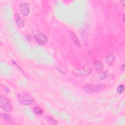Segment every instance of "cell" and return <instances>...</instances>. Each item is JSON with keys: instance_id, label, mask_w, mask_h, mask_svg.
<instances>
[{"instance_id": "1", "label": "cell", "mask_w": 125, "mask_h": 125, "mask_svg": "<svg viewBox=\"0 0 125 125\" xmlns=\"http://www.w3.org/2000/svg\"><path fill=\"white\" fill-rule=\"evenodd\" d=\"M104 87V84H86L83 85V88L84 91L88 94H94L102 91Z\"/></svg>"}, {"instance_id": "2", "label": "cell", "mask_w": 125, "mask_h": 125, "mask_svg": "<svg viewBox=\"0 0 125 125\" xmlns=\"http://www.w3.org/2000/svg\"><path fill=\"white\" fill-rule=\"evenodd\" d=\"M19 101L22 104L29 105L34 102V99L28 94L25 93H21L18 96Z\"/></svg>"}, {"instance_id": "3", "label": "cell", "mask_w": 125, "mask_h": 125, "mask_svg": "<svg viewBox=\"0 0 125 125\" xmlns=\"http://www.w3.org/2000/svg\"><path fill=\"white\" fill-rule=\"evenodd\" d=\"M92 71V70L91 68L87 67H83L80 68L73 69L72 73L77 77H83L90 74Z\"/></svg>"}, {"instance_id": "4", "label": "cell", "mask_w": 125, "mask_h": 125, "mask_svg": "<svg viewBox=\"0 0 125 125\" xmlns=\"http://www.w3.org/2000/svg\"><path fill=\"white\" fill-rule=\"evenodd\" d=\"M0 106L2 110L6 112H10L13 109L12 104L9 100L2 95L0 96Z\"/></svg>"}, {"instance_id": "5", "label": "cell", "mask_w": 125, "mask_h": 125, "mask_svg": "<svg viewBox=\"0 0 125 125\" xmlns=\"http://www.w3.org/2000/svg\"><path fill=\"white\" fill-rule=\"evenodd\" d=\"M35 38L37 42L40 44H45L48 42L47 37L42 33L38 32L35 35Z\"/></svg>"}, {"instance_id": "6", "label": "cell", "mask_w": 125, "mask_h": 125, "mask_svg": "<svg viewBox=\"0 0 125 125\" xmlns=\"http://www.w3.org/2000/svg\"><path fill=\"white\" fill-rule=\"evenodd\" d=\"M20 12L24 17L27 16L30 12V6L27 2H22L20 5Z\"/></svg>"}, {"instance_id": "7", "label": "cell", "mask_w": 125, "mask_h": 125, "mask_svg": "<svg viewBox=\"0 0 125 125\" xmlns=\"http://www.w3.org/2000/svg\"><path fill=\"white\" fill-rule=\"evenodd\" d=\"M15 21L16 24L20 27H22L24 26V21L22 20L19 13H16L15 15Z\"/></svg>"}, {"instance_id": "8", "label": "cell", "mask_w": 125, "mask_h": 125, "mask_svg": "<svg viewBox=\"0 0 125 125\" xmlns=\"http://www.w3.org/2000/svg\"><path fill=\"white\" fill-rule=\"evenodd\" d=\"M1 118L6 121L7 122L14 124H15L16 120L12 117H11L10 115L6 114V113H1Z\"/></svg>"}, {"instance_id": "9", "label": "cell", "mask_w": 125, "mask_h": 125, "mask_svg": "<svg viewBox=\"0 0 125 125\" xmlns=\"http://www.w3.org/2000/svg\"><path fill=\"white\" fill-rule=\"evenodd\" d=\"M93 66L95 69L97 71H102L104 68V64L99 61L95 60L93 61Z\"/></svg>"}, {"instance_id": "10", "label": "cell", "mask_w": 125, "mask_h": 125, "mask_svg": "<svg viewBox=\"0 0 125 125\" xmlns=\"http://www.w3.org/2000/svg\"><path fill=\"white\" fill-rule=\"evenodd\" d=\"M70 36L71 37V38L72 39L73 41H74L75 44L78 46H80V43L79 42V40H78V38H77V36L76 35V34L75 33H74L72 31H68Z\"/></svg>"}, {"instance_id": "11", "label": "cell", "mask_w": 125, "mask_h": 125, "mask_svg": "<svg viewBox=\"0 0 125 125\" xmlns=\"http://www.w3.org/2000/svg\"><path fill=\"white\" fill-rule=\"evenodd\" d=\"M114 61V56L113 54H110L108 56L105 60V62L108 65H111Z\"/></svg>"}, {"instance_id": "12", "label": "cell", "mask_w": 125, "mask_h": 125, "mask_svg": "<svg viewBox=\"0 0 125 125\" xmlns=\"http://www.w3.org/2000/svg\"><path fill=\"white\" fill-rule=\"evenodd\" d=\"M33 111L36 114L38 115H42V109L38 106H35L33 108Z\"/></svg>"}, {"instance_id": "13", "label": "cell", "mask_w": 125, "mask_h": 125, "mask_svg": "<svg viewBox=\"0 0 125 125\" xmlns=\"http://www.w3.org/2000/svg\"><path fill=\"white\" fill-rule=\"evenodd\" d=\"M45 119L51 124H57V121L56 120H55V119H54L53 118H52L51 117H49V116H47V117H45Z\"/></svg>"}, {"instance_id": "14", "label": "cell", "mask_w": 125, "mask_h": 125, "mask_svg": "<svg viewBox=\"0 0 125 125\" xmlns=\"http://www.w3.org/2000/svg\"><path fill=\"white\" fill-rule=\"evenodd\" d=\"M125 86L123 84L120 85L117 88V91L119 94H121L124 90Z\"/></svg>"}, {"instance_id": "15", "label": "cell", "mask_w": 125, "mask_h": 125, "mask_svg": "<svg viewBox=\"0 0 125 125\" xmlns=\"http://www.w3.org/2000/svg\"><path fill=\"white\" fill-rule=\"evenodd\" d=\"M121 70H122V71H124V70H125V64H123L122 65V66H121Z\"/></svg>"}, {"instance_id": "16", "label": "cell", "mask_w": 125, "mask_h": 125, "mask_svg": "<svg viewBox=\"0 0 125 125\" xmlns=\"http://www.w3.org/2000/svg\"><path fill=\"white\" fill-rule=\"evenodd\" d=\"M123 22H125V13H123Z\"/></svg>"}, {"instance_id": "17", "label": "cell", "mask_w": 125, "mask_h": 125, "mask_svg": "<svg viewBox=\"0 0 125 125\" xmlns=\"http://www.w3.org/2000/svg\"><path fill=\"white\" fill-rule=\"evenodd\" d=\"M121 3H122L123 4V5L124 6H125V4H124V3H125V1H121Z\"/></svg>"}]
</instances>
